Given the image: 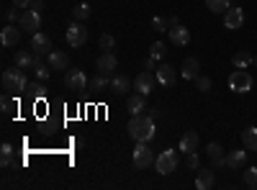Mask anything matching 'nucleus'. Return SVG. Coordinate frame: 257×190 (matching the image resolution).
<instances>
[{"label":"nucleus","mask_w":257,"mask_h":190,"mask_svg":"<svg viewBox=\"0 0 257 190\" xmlns=\"http://www.w3.org/2000/svg\"><path fill=\"white\" fill-rule=\"evenodd\" d=\"M185 167H190V170H198V167H201V162H198V154H196V152H190V154L185 157Z\"/></svg>","instance_id":"nucleus-39"},{"label":"nucleus","mask_w":257,"mask_h":190,"mask_svg":"<svg viewBox=\"0 0 257 190\" xmlns=\"http://www.w3.org/2000/svg\"><path fill=\"white\" fill-rule=\"evenodd\" d=\"M85 41H88V29H85L80 21L70 24V26H67V44H70L72 49H77V47L85 44Z\"/></svg>","instance_id":"nucleus-8"},{"label":"nucleus","mask_w":257,"mask_h":190,"mask_svg":"<svg viewBox=\"0 0 257 190\" xmlns=\"http://www.w3.org/2000/svg\"><path fill=\"white\" fill-rule=\"evenodd\" d=\"M152 29H155V31H160V34H162V31H170V21H167V18L155 16V18H152Z\"/></svg>","instance_id":"nucleus-37"},{"label":"nucleus","mask_w":257,"mask_h":190,"mask_svg":"<svg viewBox=\"0 0 257 190\" xmlns=\"http://www.w3.org/2000/svg\"><path fill=\"white\" fill-rule=\"evenodd\" d=\"M242 24H244V11L242 8H229L224 13V29L234 31V29H242Z\"/></svg>","instance_id":"nucleus-12"},{"label":"nucleus","mask_w":257,"mask_h":190,"mask_svg":"<svg viewBox=\"0 0 257 190\" xmlns=\"http://www.w3.org/2000/svg\"><path fill=\"white\" fill-rule=\"evenodd\" d=\"M26 93H29L31 98H44V95H47V88L39 85V82H31V85H26Z\"/></svg>","instance_id":"nucleus-36"},{"label":"nucleus","mask_w":257,"mask_h":190,"mask_svg":"<svg viewBox=\"0 0 257 190\" xmlns=\"http://www.w3.org/2000/svg\"><path fill=\"white\" fill-rule=\"evenodd\" d=\"M98 44H100V49H103V52H113V49H116V39H113L111 34H100Z\"/></svg>","instance_id":"nucleus-33"},{"label":"nucleus","mask_w":257,"mask_h":190,"mask_svg":"<svg viewBox=\"0 0 257 190\" xmlns=\"http://www.w3.org/2000/svg\"><path fill=\"white\" fill-rule=\"evenodd\" d=\"M142 67H144V70H149V72H152V70H157V59H152V57H147Z\"/></svg>","instance_id":"nucleus-41"},{"label":"nucleus","mask_w":257,"mask_h":190,"mask_svg":"<svg viewBox=\"0 0 257 190\" xmlns=\"http://www.w3.org/2000/svg\"><path fill=\"white\" fill-rule=\"evenodd\" d=\"M34 72H36V77L39 80H49L52 77V67H49V62L44 65V62H41L39 57H36V65H34Z\"/></svg>","instance_id":"nucleus-28"},{"label":"nucleus","mask_w":257,"mask_h":190,"mask_svg":"<svg viewBox=\"0 0 257 190\" xmlns=\"http://www.w3.org/2000/svg\"><path fill=\"white\" fill-rule=\"evenodd\" d=\"M0 108H3V113H6V116H11V113L18 108V100H16V98H11V95L6 93V95H3V100H0Z\"/></svg>","instance_id":"nucleus-32"},{"label":"nucleus","mask_w":257,"mask_h":190,"mask_svg":"<svg viewBox=\"0 0 257 190\" xmlns=\"http://www.w3.org/2000/svg\"><path fill=\"white\" fill-rule=\"evenodd\" d=\"M244 185L249 190L257 187V167H247V170H244Z\"/></svg>","instance_id":"nucleus-35"},{"label":"nucleus","mask_w":257,"mask_h":190,"mask_svg":"<svg viewBox=\"0 0 257 190\" xmlns=\"http://www.w3.org/2000/svg\"><path fill=\"white\" fill-rule=\"evenodd\" d=\"M242 144L247 146L249 152H257V129L254 126H249V129L242 131Z\"/></svg>","instance_id":"nucleus-27"},{"label":"nucleus","mask_w":257,"mask_h":190,"mask_svg":"<svg viewBox=\"0 0 257 190\" xmlns=\"http://www.w3.org/2000/svg\"><path fill=\"white\" fill-rule=\"evenodd\" d=\"M0 164H3V167H11L13 164V146L8 141L0 146Z\"/></svg>","instance_id":"nucleus-30"},{"label":"nucleus","mask_w":257,"mask_h":190,"mask_svg":"<svg viewBox=\"0 0 257 190\" xmlns=\"http://www.w3.org/2000/svg\"><path fill=\"white\" fill-rule=\"evenodd\" d=\"M47 57H49V67H52V70H67V67H70V57L64 54V52H54V49H52Z\"/></svg>","instance_id":"nucleus-22"},{"label":"nucleus","mask_w":257,"mask_h":190,"mask_svg":"<svg viewBox=\"0 0 257 190\" xmlns=\"http://www.w3.org/2000/svg\"><path fill=\"white\" fill-rule=\"evenodd\" d=\"M13 6H18V8H31V0H13Z\"/></svg>","instance_id":"nucleus-42"},{"label":"nucleus","mask_w":257,"mask_h":190,"mask_svg":"<svg viewBox=\"0 0 257 190\" xmlns=\"http://www.w3.org/2000/svg\"><path fill=\"white\" fill-rule=\"evenodd\" d=\"M64 88L67 90H88V77H85L82 70H67V75H64Z\"/></svg>","instance_id":"nucleus-7"},{"label":"nucleus","mask_w":257,"mask_h":190,"mask_svg":"<svg viewBox=\"0 0 257 190\" xmlns=\"http://www.w3.org/2000/svg\"><path fill=\"white\" fill-rule=\"evenodd\" d=\"M16 16H18V6H13V8H6V11H3V18L8 21V24H13Z\"/></svg>","instance_id":"nucleus-40"},{"label":"nucleus","mask_w":257,"mask_h":190,"mask_svg":"<svg viewBox=\"0 0 257 190\" xmlns=\"http://www.w3.org/2000/svg\"><path fill=\"white\" fill-rule=\"evenodd\" d=\"M21 31H24V29H16L13 24H8L3 31H0V44H3V47H16L18 44V41H21Z\"/></svg>","instance_id":"nucleus-14"},{"label":"nucleus","mask_w":257,"mask_h":190,"mask_svg":"<svg viewBox=\"0 0 257 190\" xmlns=\"http://www.w3.org/2000/svg\"><path fill=\"white\" fill-rule=\"evenodd\" d=\"M206 8L211 13H226L231 6H229V0H206Z\"/></svg>","instance_id":"nucleus-29"},{"label":"nucleus","mask_w":257,"mask_h":190,"mask_svg":"<svg viewBox=\"0 0 257 190\" xmlns=\"http://www.w3.org/2000/svg\"><path fill=\"white\" fill-rule=\"evenodd\" d=\"M72 13H75V21H85V18L93 16V8H90L88 3H77V6L72 8Z\"/></svg>","instance_id":"nucleus-31"},{"label":"nucleus","mask_w":257,"mask_h":190,"mask_svg":"<svg viewBox=\"0 0 257 190\" xmlns=\"http://www.w3.org/2000/svg\"><path fill=\"white\" fill-rule=\"evenodd\" d=\"M18 26L24 29L26 34H36V31L41 29V13H39V11H34V8L24 11V13L18 16Z\"/></svg>","instance_id":"nucleus-6"},{"label":"nucleus","mask_w":257,"mask_h":190,"mask_svg":"<svg viewBox=\"0 0 257 190\" xmlns=\"http://www.w3.org/2000/svg\"><path fill=\"white\" fill-rule=\"evenodd\" d=\"M252 65H254V67H257V57H254V59H252Z\"/></svg>","instance_id":"nucleus-45"},{"label":"nucleus","mask_w":257,"mask_h":190,"mask_svg":"<svg viewBox=\"0 0 257 190\" xmlns=\"http://www.w3.org/2000/svg\"><path fill=\"white\" fill-rule=\"evenodd\" d=\"M244 164H247V152H242V149H234V152H229V154H226V167H229V170L239 172Z\"/></svg>","instance_id":"nucleus-17"},{"label":"nucleus","mask_w":257,"mask_h":190,"mask_svg":"<svg viewBox=\"0 0 257 190\" xmlns=\"http://www.w3.org/2000/svg\"><path fill=\"white\" fill-rule=\"evenodd\" d=\"M206 154H208V159H211L213 167H226V154H224V149H221L216 141H211L206 146Z\"/></svg>","instance_id":"nucleus-15"},{"label":"nucleus","mask_w":257,"mask_h":190,"mask_svg":"<svg viewBox=\"0 0 257 190\" xmlns=\"http://www.w3.org/2000/svg\"><path fill=\"white\" fill-rule=\"evenodd\" d=\"M198 144H201V136L196 131H185L180 136V152L190 154V152H198Z\"/></svg>","instance_id":"nucleus-16"},{"label":"nucleus","mask_w":257,"mask_h":190,"mask_svg":"<svg viewBox=\"0 0 257 190\" xmlns=\"http://www.w3.org/2000/svg\"><path fill=\"white\" fill-rule=\"evenodd\" d=\"M155 149L149 146V141H137V149H134V167L137 170H147L149 164H155Z\"/></svg>","instance_id":"nucleus-3"},{"label":"nucleus","mask_w":257,"mask_h":190,"mask_svg":"<svg viewBox=\"0 0 257 190\" xmlns=\"http://www.w3.org/2000/svg\"><path fill=\"white\" fill-rule=\"evenodd\" d=\"M36 57H39L36 52H26V49L16 52V67H21V70H34Z\"/></svg>","instance_id":"nucleus-18"},{"label":"nucleus","mask_w":257,"mask_h":190,"mask_svg":"<svg viewBox=\"0 0 257 190\" xmlns=\"http://www.w3.org/2000/svg\"><path fill=\"white\" fill-rule=\"evenodd\" d=\"M196 88H198L201 93H208V90H211V80H208L206 75H198V77H196Z\"/></svg>","instance_id":"nucleus-38"},{"label":"nucleus","mask_w":257,"mask_h":190,"mask_svg":"<svg viewBox=\"0 0 257 190\" xmlns=\"http://www.w3.org/2000/svg\"><path fill=\"white\" fill-rule=\"evenodd\" d=\"M128 88H132V82H128L126 75H113V77H111V90H113L116 95L128 93Z\"/></svg>","instance_id":"nucleus-24"},{"label":"nucleus","mask_w":257,"mask_h":190,"mask_svg":"<svg viewBox=\"0 0 257 190\" xmlns=\"http://www.w3.org/2000/svg\"><path fill=\"white\" fill-rule=\"evenodd\" d=\"M180 75H183L185 80H196V77L201 75V65H198V59H196V57H188V59L183 62V67H180Z\"/></svg>","instance_id":"nucleus-19"},{"label":"nucleus","mask_w":257,"mask_h":190,"mask_svg":"<svg viewBox=\"0 0 257 190\" xmlns=\"http://www.w3.org/2000/svg\"><path fill=\"white\" fill-rule=\"evenodd\" d=\"M31 49L41 57V54H49L52 52V39L47 36V34H41V31H36V34H31Z\"/></svg>","instance_id":"nucleus-13"},{"label":"nucleus","mask_w":257,"mask_h":190,"mask_svg":"<svg viewBox=\"0 0 257 190\" xmlns=\"http://www.w3.org/2000/svg\"><path fill=\"white\" fill-rule=\"evenodd\" d=\"M155 167H157V172H160V175H173V172H175V167H178V154H175V149H165V152H160L157 159H155Z\"/></svg>","instance_id":"nucleus-4"},{"label":"nucleus","mask_w":257,"mask_h":190,"mask_svg":"<svg viewBox=\"0 0 257 190\" xmlns=\"http://www.w3.org/2000/svg\"><path fill=\"white\" fill-rule=\"evenodd\" d=\"M116 67H118V62H116L113 52H103V54L98 57V62H95V70L103 72V75H108V77L116 75Z\"/></svg>","instance_id":"nucleus-10"},{"label":"nucleus","mask_w":257,"mask_h":190,"mask_svg":"<svg viewBox=\"0 0 257 190\" xmlns=\"http://www.w3.org/2000/svg\"><path fill=\"white\" fill-rule=\"evenodd\" d=\"M167 21H170V29H173V26H178V24H180V21H178V16H170Z\"/></svg>","instance_id":"nucleus-44"},{"label":"nucleus","mask_w":257,"mask_h":190,"mask_svg":"<svg viewBox=\"0 0 257 190\" xmlns=\"http://www.w3.org/2000/svg\"><path fill=\"white\" fill-rule=\"evenodd\" d=\"M126 108H128V113H132V116H139V113L147 108V95H142V93H137V95H128V100H126Z\"/></svg>","instance_id":"nucleus-21"},{"label":"nucleus","mask_w":257,"mask_h":190,"mask_svg":"<svg viewBox=\"0 0 257 190\" xmlns=\"http://www.w3.org/2000/svg\"><path fill=\"white\" fill-rule=\"evenodd\" d=\"M126 131H128V136H132L134 141H152V136H155V118L152 116H132V121H128V126H126Z\"/></svg>","instance_id":"nucleus-1"},{"label":"nucleus","mask_w":257,"mask_h":190,"mask_svg":"<svg viewBox=\"0 0 257 190\" xmlns=\"http://www.w3.org/2000/svg\"><path fill=\"white\" fill-rule=\"evenodd\" d=\"M31 8L34 11H41V8H44V0H31Z\"/></svg>","instance_id":"nucleus-43"},{"label":"nucleus","mask_w":257,"mask_h":190,"mask_svg":"<svg viewBox=\"0 0 257 190\" xmlns=\"http://www.w3.org/2000/svg\"><path fill=\"white\" fill-rule=\"evenodd\" d=\"M229 88L234 90V93H249L252 90V75L249 72H244V70H234L231 75H229Z\"/></svg>","instance_id":"nucleus-5"},{"label":"nucleus","mask_w":257,"mask_h":190,"mask_svg":"<svg viewBox=\"0 0 257 190\" xmlns=\"http://www.w3.org/2000/svg\"><path fill=\"white\" fill-rule=\"evenodd\" d=\"M165 54H167V47L162 44V41H155V44L149 47V57H152V59H157V62H160Z\"/></svg>","instance_id":"nucleus-34"},{"label":"nucleus","mask_w":257,"mask_h":190,"mask_svg":"<svg viewBox=\"0 0 257 190\" xmlns=\"http://www.w3.org/2000/svg\"><path fill=\"white\" fill-rule=\"evenodd\" d=\"M213 185H216V175H213L211 170H201L198 177H196V187L198 190H211Z\"/></svg>","instance_id":"nucleus-23"},{"label":"nucleus","mask_w":257,"mask_h":190,"mask_svg":"<svg viewBox=\"0 0 257 190\" xmlns=\"http://www.w3.org/2000/svg\"><path fill=\"white\" fill-rule=\"evenodd\" d=\"M155 85H157V77H155V72H149V70L139 72L137 80H134V88H137V93H142V95H149V93L155 90Z\"/></svg>","instance_id":"nucleus-9"},{"label":"nucleus","mask_w":257,"mask_h":190,"mask_svg":"<svg viewBox=\"0 0 257 190\" xmlns=\"http://www.w3.org/2000/svg\"><path fill=\"white\" fill-rule=\"evenodd\" d=\"M155 77H157V85H162V88H173L178 72H175L173 65H160V67L155 70Z\"/></svg>","instance_id":"nucleus-11"},{"label":"nucleus","mask_w":257,"mask_h":190,"mask_svg":"<svg viewBox=\"0 0 257 190\" xmlns=\"http://www.w3.org/2000/svg\"><path fill=\"white\" fill-rule=\"evenodd\" d=\"M26 70H21V67H13V70H6L3 72V90L6 93H21V90H26Z\"/></svg>","instance_id":"nucleus-2"},{"label":"nucleus","mask_w":257,"mask_h":190,"mask_svg":"<svg viewBox=\"0 0 257 190\" xmlns=\"http://www.w3.org/2000/svg\"><path fill=\"white\" fill-rule=\"evenodd\" d=\"M108 82H111V77H108V75L98 72L93 80H88V90H93V93H100V90H105V88H108Z\"/></svg>","instance_id":"nucleus-25"},{"label":"nucleus","mask_w":257,"mask_h":190,"mask_svg":"<svg viewBox=\"0 0 257 190\" xmlns=\"http://www.w3.org/2000/svg\"><path fill=\"white\" fill-rule=\"evenodd\" d=\"M170 41H173V44L175 47H185L188 44V41H190V31L185 29V26H173V29H170Z\"/></svg>","instance_id":"nucleus-20"},{"label":"nucleus","mask_w":257,"mask_h":190,"mask_svg":"<svg viewBox=\"0 0 257 190\" xmlns=\"http://www.w3.org/2000/svg\"><path fill=\"white\" fill-rule=\"evenodd\" d=\"M252 59H254V57H252L249 52H244V49H242V52H237V54L231 57V65L237 67V70H247V67L252 65Z\"/></svg>","instance_id":"nucleus-26"}]
</instances>
